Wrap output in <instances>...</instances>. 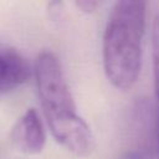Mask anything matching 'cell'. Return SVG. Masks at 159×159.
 <instances>
[{
    "label": "cell",
    "mask_w": 159,
    "mask_h": 159,
    "mask_svg": "<svg viewBox=\"0 0 159 159\" xmlns=\"http://www.w3.org/2000/svg\"><path fill=\"white\" fill-rule=\"evenodd\" d=\"M34 73L41 108L52 137L77 157L91 154L94 137L77 112L58 57L51 51H42L36 57Z\"/></svg>",
    "instance_id": "1"
},
{
    "label": "cell",
    "mask_w": 159,
    "mask_h": 159,
    "mask_svg": "<svg viewBox=\"0 0 159 159\" xmlns=\"http://www.w3.org/2000/svg\"><path fill=\"white\" fill-rule=\"evenodd\" d=\"M147 4L117 1L106 22L102 37V62L108 82L120 91L130 89L142 70Z\"/></svg>",
    "instance_id": "2"
},
{
    "label": "cell",
    "mask_w": 159,
    "mask_h": 159,
    "mask_svg": "<svg viewBox=\"0 0 159 159\" xmlns=\"http://www.w3.org/2000/svg\"><path fill=\"white\" fill-rule=\"evenodd\" d=\"M12 144L25 154H39L46 144V132L36 109H27L11 130Z\"/></svg>",
    "instance_id": "3"
},
{
    "label": "cell",
    "mask_w": 159,
    "mask_h": 159,
    "mask_svg": "<svg viewBox=\"0 0 159 159\" xmlns=\"http://www.w3.org/2000/svg\"><path fill=\"white\" fill-rule=\"evenodd\" d=\"M31 75L25 57L14 48L0 50V92L11 91L25 83Z\"/></svg>",
    "instance_id": "4"
},
{
    "label": "cell",
    "mask_w": 159,
    "mask_h": 159,
    "mask_svg": "<svg viewBox=\"0 0 159 159\" xmlns=\"http://www.w3.org/2000/svg\"><path fill=\"white\" fill-rule=\"evenodd\" d=\"M152 61H153V77L154 91L159 102V14L154 16L152 22Z\"/></svg>",
    "instance_id": "5"
},
{
    "label": "cell",
    "mask_w": 159,
    "mask_h": 159,
    "mask_svg": "<svg viewBox=\"0 0 159 159\" xmlns=\"http://www.w3.org/2000/svg\"><path fill=\"white\" fill-rule=\"evenodd\" d=\"M75 6L84 14H91V12L96 11V9L99 6V1H96V0H77V1H75Z\"/></svg>",
    "instance_id": "6"
},
{
    "label": "cell",
    "mask_w": 159,
    "mask_h": 159,
    "mask_svg": "<svg viewBox=\"0 0 159 159\" xmlns=\"http://www.w3.org/2000/svg\"><path fill=\"white\" fill-rule=\"evenodd\" d=\"M62 2H58V1H53V2H50L48 4V14L51 16L52 20H58L62 17Z\"/></svg>",
    "instance_id": "7"
},
{
    "label": "cell",
    "mask_w": 159,
    "mask_h": 159,
    "mask_svg": "<svg viewBox=\"0 0 159 159\" xmlns=\"http://www.w3.org/2000/svg\"><path fill=\"white\" fill-rule=\"evenodd\" d=\"M158 149H159V125H158Z\"/></svg>",
    "instance_id": "8"
}]
</instances>
